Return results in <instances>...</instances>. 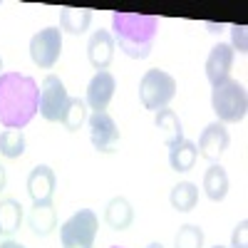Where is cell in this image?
<instances>
[{"mask_svg": "<svg viewBox=\"0 0 248 248\" xmlns=\"http://www.w3.org/2000/svg\"><path fill=\"white\" fill-rule=\"evenodd\" d=\"M203 194L211 201H223L229 194V174L221 164H211L203 174Z\"/></svg>", "mask_w": 248, "mask_h": 248, "instance_id": "16", "label": "cell"}, {"mask_svg": "<svg viewBox=\"0 0 248 248\" xmlns=\"http://www.w3.org/2000/svg\"><path fill=\"white\" fill-rule=\"evenodd\" d=\"M0 233H3V231H0Z\"/></svg>", "mask_w": 248, "mask_h": 248, "instance_id": "33", "label": "cell"}, {"mask_svg": "<svg viewBox=\"0 0 248 248\" xmlns=\"http://www.w3.org/2000/svg\"><path fill=\"white\" fill-rule=\"evenodd\" d=\"M154 124H156V129H159L164 144H167L169 149L176 147L179 141H184V124H181V119L174 109L164 107V109L154 112Z\"/></svg>", "mask_w": 248, "mask_h": 248, "instance_id": "14", "label": "cell"}, {"mask_svg": "<svg viewBox=\"0 0 248 248\" xmlns=\"http://www.w3.org/2000/svg\"><path fill=\"white\" fill-rule=\"evenodd\" d=\"M70 102V94L62 85V79L57 75H47L40 85V102H37V112L43 114L47 122H62L65 107Z\"/></svg>", "mask_w": 248, "mask_h": 248, "instance_id": "6", "label": "cell"}, {"mask_svg": "<svg viewBox=\"0 0 248 248\" xmlns=\"http://www.w3.org/2000/svg\"><path fill=\"white\" fill-rule=\"evenodd\" d=\"M112 248H122V246H112Z\"/></svg>", "mask_w": 248, "mask_h": 248, "instance_id": "32", "label": "cell"}, {"mask_svg": "<svg viewBox=\"0 0 248 248\" xmlns=\"http://www.w3.org/2000/svg\"><path fill=\"white\" fill-rule=\"evenodd\" d=\"M87 122V105L82 97H70L65 114H62V124H65L67 132H77L82 124Z\"/></svg>", "mask_w": 248, "mask_h": 248, "instance_id": "23", "label": "cell"}, {"mask_svg": "<svg viewBox=\"0 0 248 248\" xmlns=\"http://www.w3.org/2000/svg\"><path fill=\"white\" fill-rule=\"evenodd\" d=\"M23 223V206L15 199H3L0 201V231L3 233H15Z\"/></svg>", "mask_w": 248, "mask_h": 248, "instance_id": "21", "label": "cell"}, {"mask_svg": "<svg viewBox=\"0 0 248 248\" xmlns=\"http://www.w3.org/2000/svg\"><path fill=\"white\" fill-rule=\"evenodd\" d=\"M114 37L109 30H97L92 32L90 43H87V60L90 65L99 72V70H107L109 62L114 60Z\"/></svg>", "mask_w": 248, "mask_h": 248, "instance_id": "13", "label": "cell"}, {"mask_svg": "<svg viewBox=\"0 0 248 248\" xmlns=\"http://www.w3.org/2000/svg\"><path fill=\"white\" fill-rule=\"evenodd\" d=\"M159 20L154 15L139 13H114L112 15V37L119 50L132 60H147L154 47Z\"/></svg>", "mask_w": 248, "mask_h": 248, "instance_id": "2", "label": "cell"}, {"mask_svg": "<svg viewBox=\"0 0 248 248\" xmlns=\"http://www.w3.org/2000/svg\"><path fill=\"white\" fill-rule=\"evenodd\" d=\"M0 154L8 159H17L25 154V134L23 129H3L0 132Z\"/></svg>", "mask_w": 248, "mask_h": 248, "instance_id": "22", "label": "cell"}, {"mask_svg": "<svg viewBox=\"0 0 248 248\" xmlns=\"http://www.w3.org/2000/svg\"><path fill=\"white\" fill-rule=\"evenodd\" d=\"M105 221H107L109 229H114V231H127L129 226H132V221H134L132 203L124 199V196H114V199L107 203Z\"/></svg>", "mask_w": 248, "mask_h": 248, "instance_id": "15", "label": "cell"}, {"mask_svg": "<svg viewBox=\"0 0 248 248\" xmlns=\"http://www.w3.org/2000/svg\"><path fill=\"white\" fill-rule=\"evenodd\" d=\"M214 248H223V246H214Z\"/></svg>", "mask_w": 248, "mask_h": 248, "instance_id": "31", "label": "cell"}, {"mask_svg": "<svg viewBox=\"0 0 248 248\" xmlns=\"http://www.w3.org/2000/svg\"><path fill=\"white\" fill-rule=\"evenodd\" d=\"M0 75H3V57H0Z\"/></svg>", "mask_w": 248, "mask_h": 248, "instance_id": "30", "label": "cell"}, {"mask_svg": "<svg viewBox=\"0 0 248 248\" xmlns=\"http://www.w3.org/2000/svg\"><path fill=\"white\" fill-rule=\"evenodd\" d=\"M87 127H90L92 147H94L97 152H102V154L117 152L119 129H117V122H114L107 112H92V117H87Z\"/></svg>", "mask_w": 248, "mask_h": 248, "instance_id": "8", "label": "cell"}, {"mask_svg": "<svg viewBox=\"0 0 248 248\" xmlns=\"http://www.w3.org/2000/svg\"><path fill=\"white\" fill-rule=\"evenodd\" d=\"M62 55V30L60 28H45L30 37V57L37 67L50 70L57 65Z\"/></svg>", "mask_w": 248, "mask_h": 248, "instance_id": "7", "label": "cell"}, {"mask_svg": "<svg viewBox=\"0 0 248 248\" xmlns=\"http://www.w3.org/2000/svg\"><path fill=\"white\" fill-rule=\"evenodd\" d=\"M117 90V79L109 70H99L87 85V97H85V105L92 112H107V105L114 97Z\"/></svg>", "mask_w": 248, "mask_h": 248, "instance_id": "9", "label": "cell"}, {"mask_svg": "<svg viewBox=\"0 0 248 248\" xmlns=\"http://www.w3.org/2000/svg\"><path fill=\"white\" fill-rule=\"evenodd\" d=\"M174 248H203V231H201V226H194V223L181 226L176 238H174Z\"/></svg>", "mask_w": 248, "mask_h": 248, "instance_id": "24", "label": "cell"}, {"mask_svg": "<svg viewBox=\"0 0 248 248\" xmlns=\"http://www.w3.org/2000/svg\"><path fill=\"white\" fill-rule=\"evenodd\" d=\"M174 94H176V79L169 72H164L159 67L144 72V77L139 82V99H141L144 109L159 112L164 107H169Z\"/></svg>", "mask_w": 248, "mask_h": 248, "instance_id": "4", "label": "cell"}, {"mask_svg": "<svg viewBox=\"0 0 248 248\" xmlns=\"http://www.w3.org/2000/svg\"><path fill=\"white\" fill-rule=\"evenodd\" d=\"M196 159H199V149H196V144L189 141V139L179 141L176 147L169 149V164H171L174 171H189V169H194Z\"/></svg>", "mask_w": 248, "mask_h": 248, "instance_id": "19", "label": "cell"}, {"mask_svg": "<svg viewBox=\"0 0 248 248\" xmlns=\"http://www.w3.org/2000/svg\"><path fill=\"white\" fill-rule=\"evenodd\" d=\"M40 87L37 82L20 72L0 75V124L5 129H23L37 114Z\"/></svg>", "mask_w": 248, "mask_h": 248, "instance_id": "1", "label": "cell"}, {"mask_svg": "<svg viewBox=\"0 0 248 248\" xmlns=\"http://www.w3.org/2000/svg\"><path fill=\"white\" fill-rule=\"evenodd\" d=\"M196 201H199V189H196V184H191V181H179L174 189H171V194H169V203L174 206L176 211H191L194 206H196Z\"/></svg>", "mask_w": 248, "mask_h": 248, "instance_id": "20", "label": "cell"}, {"mask_svg": "<svg viewBox=\"0 0 248 248\" xmlns=\"http://www.w3.org/2000/svg\"><path fill=\"white\" fill-rule=\"evenodd\" d=\"M147 248H164V246H161V243H149Z\"/></svg>", "mask_w": 248, "mask_h": 248, "instance_id": "29", "label": "cell"}, {"mask_svg": "<svg viewBox=\"0 0 248 248\" xmlns=\"http://www.w3.org/2000/svg\"><path fill=\"white\" fill-rule=\"evenodd\" d=\"M233 50L229 43H218L211 47L209 57H206V79L211 82V87L221 85L223 79H229L231 67H233Z\"/></svg>", "mask_w": 248, "mask_h": 248, "instance_id": "11", "label": "cell"}, {"mask_svg": "<svg viewBox=\"0 0 248 248\" xmlns=\"http://www.w3.org/2000/svg\"><path fill=\"white\" fill-rule=\"evenodd\" d=\"M97 214L92 209H79L60 229L62 248H92L97 238Z\"/></svg>", "mask_w": 248, "mask_h": 248, "instance_id": "5", "label": "cell"}, {"mask_svg": "<svg viewBox=\"0 0 248 248\" xmlns=\"http://www.w3.org/2000/svg\"><path fill=\"white\" fill-rule=\"evenodd\" d=\"M231 50L246 55L248 52V28L246 25H233L231 28Z\"/></svg>", "mask_w": 248, "mask_h": 248, "instance_id": "25", "label": "cell"}, {"mask_svg": "<svg viewBox=\"0 0 248 248\" xmlns=\"http://www.w3.org/2000/svg\"><path fill=\"white\" fill-rule=\"evenodd\" d=\"M229 141H231L229 129H226L221 122H211L209 127L201 132L196 149H199V154H201L203 159H209L211 164H216L218 156H221L226 149H229Z\"/></svg>", "mask_w": 248, "mask_h": 248, "instance_id": "10", "label": "cell"}, {"mask_svg": "<svg viewBox=\"0 0 248 248\" xmlns=\"http://www.w3.org/2000/svg\"><path fill=\"white\" fill-rule=\"evenodd\" d=\"M92 23V10L90 8H62L60 13V25L70 35H85Z\"/></svg>", "mask_w": 248, "mask_h": 248, "instance_id": "18", "label": "cell"}, {"mask_svg": "<svg viewBox=\"0 0 248 248\" xmlns=\"http://www.w3.org/2000/svg\"><path fill=\"white\" fill-rule=\"evenodd\" d=\"M55 186H57V179L47 164H37L28 174V194H30L32 203H52Z\"/></svg>", "mask_w": 248, "mask_h": 248, "instance_id": "12", "label": "cell"}, {"mask_svg": "<svg viewBox=\"0 0 248 248\" xmlns=\"http://www.w3.org/2000/svg\"><path fill=\"white\" fill-rule=\"evenodd\" d=\"M28 221L35 236H50L57 226V214L52 209V203H32Z\"/></svg>", "mask_w": 248, "mask_h": 248, "instance_id": "17", "label": "cell"}, {"mask_svg": "<svg viewBox=\"0 0 248 248\" xmlns=\"http://www.w3.org/2000/svg\"><path fill=\"white\" fill-rule=\"evenodd\" d=\"M231 248H248V221L241 218L231 233Z\"/></svg>", "mask_w": 248, "mask_h": 248, "instance_id": "26", "label": "cell"}, {"mask_svg": "<svg viewBox=\"0 0 248 248\" xmlns=\"http://www.w3.org/2000/svg\"><path fill=\"white\" fill-rule=\"evenodd\" d=\"M0 248H25V246L17 243V241H3V243H0Z\"/></svg>", "mask_w": 248, "mask_h": 248, "instance_id": "28", "label": "cell"}, {"mask_svg": "<svg viewBox=\"0 0 248 248\" xmlns=\"http://www.w3.org/2000/svg\"><path fill=\"white\" fill-rule=\"evenodd\" d=\"M211 109L216 112L221 124L243 122L248 114V94L238 79H223L211 90Z\"/></svg>", "mask_w": 248, "mask_h": 248, "instance_id": "3", "label": "cell"}, {"mask_svg": "<svg viewBox=\"0 0 248 248\" xmlns=\"http://www.w3.org/2000/svg\"><path fill=\"white\" fill-rule=\"evenodd\" d=\"M5 186H8V174H5V167L0 164V191H5Z\"/></svg>", "mask_w": 248, "mask_h": 248, "instance_id": "27", "label": "cell"}]
</instances>
